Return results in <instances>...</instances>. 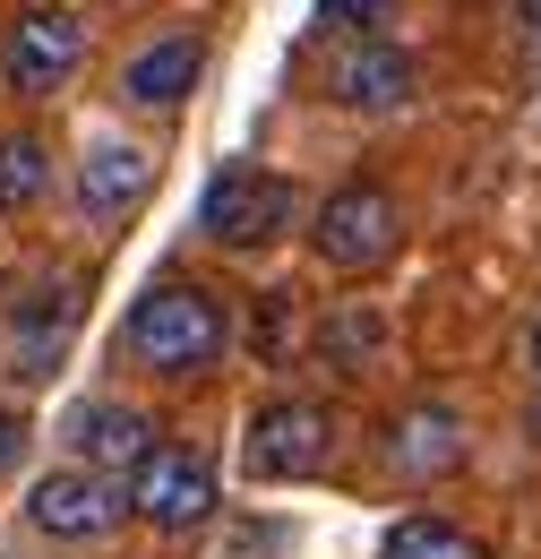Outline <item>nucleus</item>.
Wrapping results in <instances>:
<instances>
[{
	"label": "nucleus",
	"mask_w": 541,
	"mask_h": 559,
	"mask_svg": "<svg viewBox=\"0 0 541 559\" xmlns=\"http://www.w3.org/2000/svg\"><path fill=\"white\" fill-rule=\"evenodd\" d=\"M310 353H318L336 379H361V370H378V361H387V310H378L370 293H344L336 310L318 319Z\"/></svg>",
	"instance_id": "ddd939ff"
},
{
	"label": "nucleus",
	"mask_w": 541,
	"mask_h": 559,
	"mask_svg": "<svg viewBox=\"0 0 541 559\" xmlns=\"http://www.w3.org/2000/svg\"><path fill=\"white\" fill-rule=\"evenodd\" d=\"M155 190V155L130 139H104L77 155V181H69V199H77V215L86 224H112V215H130L137 199Z\"/></svg>",
	"instance_id": "f8f14e48"
},
{
	"label": "nucleus",
	"mask_w": 541,
	"mask_h": 559,
	"mask_svg": "<svg viewBox=\"0 0 541 559\" xmlns=\"http://www.w3.org/2000/svg\"><path fill=\"white\" fill-rule=\"evenodd\" d=\"M206 78V35H155L121 61V104L130 112H181Z\"/></svg>",
	"instance_id": "9b49d317"
},
{
	"label": "nucleus",
	"mask_w": 541,
	"mask_h": 559,
	"mask_svg": "<svg viewBox=\"0 0 541 559\" xmlns=\"http://www.w3.org/2000/svg\"><path fill=\"white\" fill-rule=\"evenodd\" d=\"M121 516H130V483L86 474V465H52V474H35V490H26V525L52 534V543H104Z\"/></svg>",
	"instance_id": "423d86ee"
},
{
	"label": "nucleus",
	"mask_w": 541,
	"mask_h": 559,
	"mask_svg": "<svg viewBox=\"0 0 541 559\" xmlns=\"http://www.w3.org/2000/svg\"><path fill=\"white\" fill-rule=\"evenodd\" d=\"M327 456H336V414L318 396H275L250 414L241 465L259 483H310V474H327Z\"/></svg>",
	"instance_id": "39448f33"
},
{
	"label": "nucleus",
	"mask_w": 541,
	"mask_h": 559,
	"mask_svg": "<svg viewBox=\"0 0 541 559\" xmlns=\"http://www.w3.org/2000/svg\"><path fill=\"white\" fill-rule=\"evenodd\" d=\"M412 86H421V70H412L405 44H344L336 61H327V104H344V112H405Z\"/></svg>",
	"instance_id": "9d476101"
},
{
	"label": "nucleus",
	"mask_w": 541,
	"mask_h": 559,
	"mask_svg": "<svg viewBox=\"0 0 541 559\" xmlns=\"http://www.w3.org/2000/svg\"><path fill=\"white\" fill-rule=\"evenodd\" d=\"M525 439L541 448V388H533V405H525Z\"/></svg>",
	"instance_id": "412c9836"
},
{
	"label": "nucleus",
	"mask_w": 541,
	"mask_h": 559,
	"mask_svg": "<svg viewBox=\"0 0 541 559\" xmlns=\"http://www.w3.org/2000/svg\"><path fill=\"white\" fill-rule=\"evenodd\" d=\"M310 35H318V44H327V35H344V44H378V35H387V0H318Z\"/></svg>",
	"instance_id": "f3484780"
},
{
	"label": "nucleus",
	"mask_w": 541,
	"mask_h": 559,
	"mask_svg": "<svg viewBox=\"0 0 541 559\" xmlns=\"http://www.w3.org/2000/svg\"><path fill=\"white\" fill-rule=\"evenodd\" d=\"M250 345H259L267 370L292 361V293H259V336H250Z\"/></svg>",
	"instance_id": "a211bd4d"
},
{
	"label": "nucleus",
	"mask_w": 541,
	"mask_h": 559,
	"mask_svg": "<svg viewBox=\"0 0 541 559\" xmlns=\"http://www.w3.org/2000/svg\"><path fill=\"white\" fill-rule=\"evenodd\" d=\"M52 190V146L35 130H0V215H26Z\"/></svg>",
	"instance_id": "2eb2a0df"
},
{
	"label": "nucleus",
	"mask_w": 541,
	"mask_h": 559,
	"mask_svg": "<svg viewBox=\"0 0 541 559\" xmlns=\"http://www.w3.org/2000/svg\"><path fill=\"white\" fill-rule=\"evenodd\" d=\"M199 224L215 250H275L301 224V190L284 173H267V164H224L199 199Z\"/></svg>",
	"instance_id": "7ed1b4c3"
},
{
	"label": "nucleus",
	"mask_w": 541,
	"mask_h": 559,
	"mask_svg": "<svg viewBox=\"0 0 541 559\" xmlns=\"http://www.w3.org/2000/svg\"><path fill=\"white\" fill-rule=\"evenodd\" d=\"M77 61H86V17H77L69 0H35V9H17L9 35H0V86L26 95V104L61 95L69 78H77Z\"/></svg>",
	"instance_id": "20e7f679"
},
{
	"label": "nucleus",
	"mask_w": 541,
	"mask_h": 559,
	"mask_svg": "<svg viewBox=\"0 0 541 559\" xmlns=\"http://www.w3.org/2000/svg\"><path fill=\"white\" fill-rule=\"evenodd\" d=\"M232 301L199 276H164L121 310V361L146 379H206L232 353Z\"/></svg>",
	"instance_id": "f257e3e1"
},
{
	"label": "nucleus",
	"mask_w": 541,
	"mask_h": 559,
	"mask_svg": "<svg viewBox=\"0 0 541 559\" xmlns=\"http://www.w3.org/2000/svg\"><path fill=\"white\" fill-rule=\"evenodd\" d=\"M61 439H69V465L112 474V483H130L137 465L164 448V439H155V414H137V405H121V396H86V405H69Z\"/></svg>",
	"instance_id": "6e6552de"
},
{
	"label": "nucleus",
	"mask_w": 541,
	"mask_h": 559,
	"mask_svg": "<svg viewBox=\"0 0 541 559\" xmlns=\"http://www.w3.org/2000/svg\"><path fill=\"white\" fill-rule=\"evenodd\" d=\"M310 250L336 267V276H378L396 250H405V207L387 181H336L318 207H310Z\"/></svg>",
	"instance_id": "f03ea898"
},
{
	"label": "nucleus",
	"mask_w": 541,
	"mask_h": 559,
	"mask_svg": "<svg viewBox=\"0 0 541 559\" xmlns=\"http://www.w3.org/2000/svg\"><path fill=\"white\" fill-rule=\"evenodd\" d=\"M516 17H525V26L541 35V0H516Z\"/></svg>",
	"instance_id": "4be33fe9"
},
{
	"label": "nucleus",
	"mask_w": 541,
	"mask_h": 559,
	"mask_svg": "<svg viewBox=\"0 0 541 559\" xmlns=\"http://www.w3.org/2000/svg\"><path fill=\"white\" fill-rule=\"evenodd\" d=\"M465 414L456 405H405V414L378 430V456H387V474L396 483H447L456 465H465Z\"/></svg>",
	"instance_id": "1a4fd4ad"
},
{
	"label": "nucleus",
	"mask_w": 541,
	"mask_h": 559,
	"mask_svg": "<svg viewBox=\"0 0 541 559\" xmlns=\"http://www.w3.org/2000/svg\"><path fill=\"white\" fill-rule=\"evenodd\" d=\"M26 439H35V421L0 405V474H17V465H26Z\"/></svg>",
	"instance_id": "6ab92c4d"
},
{
	"label": "nucleus",
	"mask_w": 541,
	"mask_h": 559,
	"mask_svg": "<svg viewBox=\"0 0 541 559\" xmlns=\"http://www.w3.org/2000/svg\"><path fill=\"white\" fill-rule=\"evenodd\" d=\"M378 559H490V543L473 525H456V516H405Z\"/></svg>",
	"instance_id": "dca6fc26"
},
{
	"label": "nucleus",
	"mask_w": 541,
	"mask_h": 559,
	"mask_svg": "<svg viewBox=\"0 0 541 559\" xmlns=\"http://www.w3.org/2000/svg\"><path fill=\"white\" fill-rule=\"evenodd\" d=\"M69 345V284H44L35 301H17L9 319V379H52Z\"/></svg>",
	"instance_id": "4468645a"
},
{
	"label": "nucleus",
	"mask_w": 541,
	"mask_h": 559,
	"mask_svg": "<svg viewBox=\"0 0 541 559\" xmlns=\"http://www.w3.org/2000/svg\"><path fill=\"white\" fill-rule=\"evenodd\" d=\"M215 508H224V483H215V465L190 456V448H155L130 474V516H146L155 534H190Z\"/></svg>",
	"instance_id": "0eeeda50"
},
{
	"label": "nucleus",
	"mask_w": 541,
	"mask_h": 559,
	"mask_svg": "<svg viewBox=\"0 0 541 559\" xmlns=\"http://www.w3.org/2000/svg\"><path fill=\"white\" fill-rule=\"evenodd\" d=\"M525 361H533V379H541V310H533V328H525Z\"/></svg>",
	"instance_id": "aec40b11"
}]
</instances>
